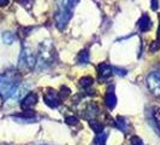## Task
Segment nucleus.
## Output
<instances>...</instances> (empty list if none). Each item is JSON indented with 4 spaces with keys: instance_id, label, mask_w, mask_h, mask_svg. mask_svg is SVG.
I'll use <instances>...</instances> for the list:
<instances>
[{
    "instance_id": "1",
    "label": "nucleus",
    "mask_w": 160,
    "mask_h": 145,
    "mask_svg": "<svg viewBox=\"0 0 160 145\" xmlns=\"http://www.w3.org/2000/svg\"><path fill=\"white\" fill-rule=\"evenodd\" d=\"M78 1L80 0H58V5L54 13V22L58 29L63 30L66 28Z\"/></svg>"
},
{
    "instance_id": "2",
    "label": "nucleus",
    "mask_w": 160,
    "mask_h": 145,
    "mask_svg": "<svg viewBox=\"0 0 160 145\" xmlns=\"http://www.w3.org/2000/svg\"><path fill=\"white\" fill-rule=\"evenodd\" d=\"M57 57L56 48L52 45L51 41H43L39 45L36 50V70H43L47 69L49 65L54 63Z\"/></svg>"
},
{
    "instance_id": "3",
    "label": "nucleus",
    "mask_w": 160,
    "mask_h": 145,
    "mask_svg": "<svg viewBox=\"0 0 160 145\" xmlns=\"http://www.w3.org/2000/svg\"><path fill=\"white\" fill-rule=\"evenodd\" d=\"M19 68L23 70H32L36 67V51L29 47H24L19 56Z\"/></svg>"
},
{
    "instance_id": "4",
    "label": "nucleus",
    "mask_w": 160,
    "mask_h": 145,
    "mask_svg": "<svg viewBox=\"0 0 160 145\" xmlns=\"http://www.w3.org/2000/svg\"><path fill=\"white\" fill-rule=\"evenodd\" d=\"M147 87L153 96L160 98V72L155 70L147 76Z\"/></svg>"
},
{
    "instance_id": "5",
    "label": "nucleus",
    "mask_w": 160,
    "mask_h": 145,
    "mask_svg": "<svg viewBox=\"0 0 160 145\" xmlns=\"http://www.w3.org/2000/svg\"><path fill=\"white\" fill-rule=\"evenodd\" d=\"M147 120L155 133L160 134V108L159 106H151L147 110Z\"/></svg>"
},
{
    "instance_id": "6",
    "label": "nucleus",
    "mask_w": 160,
    "mask_h": 145,
    "mask_svg": "<svg viewBox=\"0 0 160 145\" xmlns=\"http://www.w3.org/2000/svg\"><path fill=\"white\" fill-rule=\"evenodd\" d=\"M38 103V94L34 93V92H29L27 96H24L22 98V102H21V108L23 111H29L32 110V108L36 105Z\"/></svg>"
},
{
    "instance_id": "7",
    "label": "nucleus",
    "mask_w": 160,
    "mask_h": 145,
    "mask_svg": "<svg viewBox=\"0 0 160 145\" xmlns=\"http://www.w3.org/2000/svg\"><path fill=\"white\" fill-rule=\"evenodd\" d=\"M43 100L49 108H57L60 103V96L56 91H48L43 96Z\"/></svg>"
},
{
    "instance_id": "8",
    "label": "nucleus",
    "mask_w": 160,
    "mask_h": 145,
    "mask_svg": "<svg viewBox=\"0 0 160 145\" xmlns=\"http://www.w3.org/2000/svg\"><path fill=\"white\" fill-rule=\"evenodd\" d=\"M98 72L100 80H107L113 75V67L107 63H101L98 67Z\"/></svg>"
},
{
    "instance_id": "9",
    "label": "nucleus",
    "mask_w": 160,
    "mask_h": 145,
    "mask_svg": "<svg viewBox=\"0 0 160 145\" xmlns=\"http://www.w3.org/2000/svg\"><path fill=\"white\" fill-rule=\"evenodd\" d=\"M105 103L107 105L108 109H113L116 106V103H117V97H116V93H114V89L113 87H110L106 92V96H105Z\"/></svg>"
},
{
    "instance_id": "10",
    "label": "nucleus",
    "mask_w": 160,
    "mask_h": 145,
    "mask_svg": "<svg viewBox=\"0 0 160 145\" xmlns=\"http://www.w3.org/2000/svg\"><path fill=\"white\" fill-rule=\"evenodd\" d=\"M138 27H140L141 32H147L152 28V21L149 19V17L147 15H143L138 21Z\"/></svg>"
},
{
    "instance_id": "11",
    "label": "nucleus",
    "mask_w": 160,
    "mask_h": 145,
    "mask_svg": "<svg viewBox=\"0 0 160 145\" xmlns=\"http://www.w3.org/2000/svg\"><path fill=\"white\" fill-rule=\"evenodd\" d=\"M1 39L2 41L5 42V44H8V45H11V44H13V41H15V35L12 34V33L10 32H4L1 34Z\"/></svg>"
},
{
    "instance_id": "12",
    "label": "nucleus",
    "mask_w": 160,
    "mask_h": 145,
    "mask_svg": "<svg viewBox=\"0 0 160 145\" xmlns=\"http://www.w3.org/2000/svg\"><path fill=\"white\" fill-rule=\"evenodd\" d=\"M106 139H107V133L101 132L94 139V145H106Z\"/></svg>"
},
{
    "instance_id": "13",
    "label": "nucleus",
    "mask_w": 160,
    "mask_h": 145,
    "mask_svg": "<svg viewBox=\"0 0 160 145\" xmlns=\"http://www.w3.org/2000/svg\"><path fill=\"white\" fill-rule=\"evenodd\" d=\"M77 62L81 63V64H86V63H88L89 62V56H88V51L87 50H84V51H81L78 57H77Z\"/></svg>"
},
{
    "instance_id": "14",
    "label": "nucleus",
    "mask_w": 160,
    "mask_h": 145,
    "mask_svg": "<svg viewBox=\"0 0 160 145\" xmlns=\"http://www.w3.org/2000/svg\"><path fill=\"white\" fill-rule=\"evenodd\" d=\"M116 126L120 129V131H123V132H127V129H128V123H127V121L124 120L123 117H117V121H116Z\"/></svg>"
},
{
    "instance_id": "15",
    "label": "nucleus",
    "mask_w": 160,
    "mask_h": 145,
    "mask_svg": "<svg viewBox=\"0 0 160 145\" xmlns=\"http://www.w3.org/2000/svg\"><path fill=\"white\" fill-rule=\"evenodd\" d=\"M92 83H93V79H92L90 76H84V78H82V79L80 80V85L83 87V89L89 87Z\"/></svg>"
},
{
    "instance_id": "16",
    "label": "nucleus",
    "mask_w": 160,
    "mask_h": 145,
    "mask_svg": "<svg viewBox=\"0 0 160 145\" xmlns=\"http://www.w3.org/2000/svg\"><path fill=\"white\" fill-rule=\"evenodd\" d=\"M130 143H131V145H143L142 139L140 137H137V136H134V137L130 138Z\"/></svg>"
},
{
    "instance_id": "17",
    "label": "nucleus",
    "mask_w": 160,
    "mask_h": 145,
    "mask_svg": "<svg viewBox=\"0 0 160 145\" xmlns=\"http://www.w3.org/2000/svg\"><path fill=\"white\" fill-rule=\"evenodd\" d=\"M66 122H68V123H77V119H76V117H68V119H66Z\"/></svg>"
},
{
    "instance_id": "18",
    "label": "nucleus",
    "mask_w": 160,
    "mask_h": 145,
    "mask_svg": "<svg viewBox=\"0 0 160 145\" xmlns=\"http://www.w3.org/2000/svg\"><path fill=\"white\" fill-rule=\"evenodd\" d=\"M10 0H0V6H6Z\"/></svg>"
},
{
    "instance_id": "19",
    "label": "nucleus",
    "mask_w": 160,
    "mask_h": 145,
    "mask_svg": "<svg viewBox=\"0 0 160 145\" xmlns=\"http://www.w3.org/2000/svg\"><path fill=\"white\" fill-rule=\"evenodd\" d=\"M153 10H157V0H153Z\"/></svg>"
},
{
    "instance_id": "20",
    "label": "nucleus",
    "mask_w": 160,
    "mask_h": 145,
    "mask_svg": "<svg viewBox=\"0 0 160 145\" xmlns=\"http://www.w3.org/2000/svg\"><path fill=\"white\" fill-rule=\"evenodd\" d=\"M158 40L160 41V24H159V29H158Z\"/></svg>"
},
{
    "instance_id": "21",
    "label": "nucleus",
    "mask_w": 160,
    "mask_h": 145,
    "mask_svg": "<svg viewBox=\"0 0 160 145\" xmlns=\"http://www.w3.org/2000/svg\"><path fill=\"white\" fill-rule=\"evenodd\" d=\"M22 1H28V0H22Z\"/></svg>"
}]
</instances>
